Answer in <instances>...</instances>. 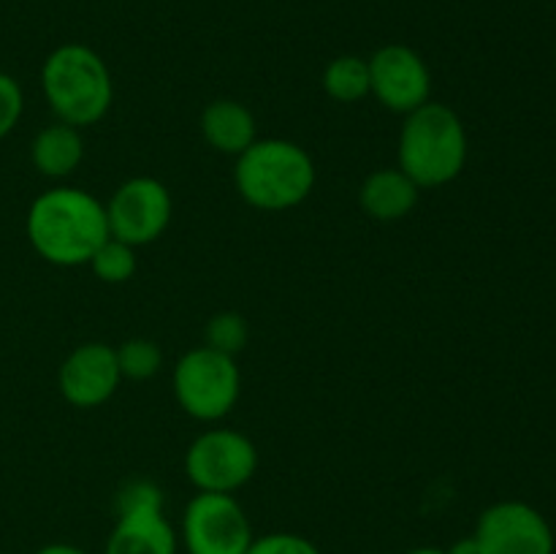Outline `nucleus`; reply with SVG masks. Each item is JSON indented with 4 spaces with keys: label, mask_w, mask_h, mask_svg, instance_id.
<instances>
[{
    "label": "nucleus",
    "mask_w": 556,
    "mask_h": 554,
    "mask_svg": "<svg viewBox=\"0 0 556 554\" xmlns=\"http://www.w3.org/2000/svg\"><path fill=\"white\" fill-rule=\"evenodd\" d=\"M25 234L38 259L74 269L90 264L92 253L109 239L106 204L76 185H54L27 206Z\"/></svg>",
    "instance_id": "nucleus-1"
},
{
    "label": "nucleus",
    "mask_w": 556,
    "mask_h": 554,
    "mask_svg": "<svg viewBox=\"0 0 556 554\" xmlns=\"http://www.w3.org/2000/svg\"><path fill=\"white\" fill-rule=\"evenodd\" d=\"M318 182L313 155L299 141L258 136L233 163V188L261 212H288L304 204Z\"/></svg>",
    "instance_id": "nucleus-2"
},
{
    "label": "nucleus",
    "mask_w": 556,
    "mask_h": 554,
    "mask_svg": "<svg viewBox=\"0 0 556 554\" xmlns=\"http://www.w3.org/2000/svg\"><path fill=\"white\" fill-rule=\"evenodd\" d=\"M470 158V136L451 106L427 101L405 114L396 139V166L421 190H434L462 177Z\"/></svg>",
    "instance_id": "nucleus-3"
},
{
    "label": "nucleus",
    "mask_w": 556,
    "mask_h": 554,
    "mask_svg": "<svg viewBox=\"0 0 556 554\" xmlns=\"http://www.w3.org/2000/svg\"><path fill=\"white\" fill-rule=\"evenodd\" d=\"M41 90L54 119L74 128L101 123L114 103V79L106 60L87 43H60L41 65Z\"/></svg>",
    "instance_id": "nucleus-4"
},
{
    "label": "nucleus",
    "mask_w": 556,
    "mask_h": 554,
    "mask_svg": "<svg viewBox=\"0 0 556 554\" xmlns=\"http://www.w3.org/2000/svg\"><path fill=\"white\" fill-rule=\"evenodd\" d=\"M172 391L185 416L201 424H217L242 396V373L237 358L228 353L210 345L190 348L174 364Z\"/></svg>",
    "instance_id": "nucleus-5"
},
{
    "label": "nucleus",
    "mask_w": 556,
    "mask_h": 554,
    "mask_svg": "<svg viewBox=\"0 0 556 554\" xmlns=\"http://www.w3.org/2000/svg\"><path fill=\"white\" fill-rule=\"evenodd\" d=\"M177 527L168 521L157 483L128 481L117 494V519L103 554H177Z\"/></svg>",
    "instance_id": "nucleus-6"
},
{
    "label": "nucleus",
    "mask_w": 556,
    "mask_h": 554,
    "mask_svg": "<svg viewBox=\"0 0 556 554\" xmlns=\"http://www.w3.org/2000/svg\"><path fill=\"white\" fill-rule=\"evenodd\" d=\"M258 473V445L231 427L201 432L185 451V476L195 492L237 494Z\"/></svg>",
    "instance_id": "nucleus-7"
},
{
    "label": "nucleus",
    "mask_w": 556,
    "mask_h": 554,
    "mask_svg": "<svg viewBox=\"0 0 556 554\" xmlns=\"http://www.w3.org/2000/svg\"><path fill=\"white\" fill-rule=\"evenodd\" d=\"M177 536L188 554H244L255 532L233 494L195 492L185 505Z\"/></svg>",
    "instance_id": "nucleus-8"
},
{
    "label": "nucleus",
    "mask_w": 556,
    "mask_h": 554,
    "mask_svg": "<svg viewBox=\"0 0 556 554\" xmlns=\"http://www.w3.org/2000/svg\"><path fill=\"white\" fill-rule=\"evenodd\" d=\"M103 204H106L109 237L136 250L157 242L172 226V190L157 177L139 174V177L125 179Z\"/></svg>",
    "instance_id": "nucleus-9"
},
{
    "label": "nucleus",
    "mask_w": 556,
    "mask_h": 554,
    "mask_svg": "<svg viewBox=\"0 0 556 554\" xmlns=\"http://www.w3.org/2000/svg\"><path fill=\"white\" fill-rule=\"evenodd\" d=\"M369 96L394 114H410L432 101V71L407 43H386L367 58Z\"/></svg>",
    "instance_id": "nucleus-10"
},
{
    "label": "nucleus",
    "mask_w": 556,
    "mask_h": 554,
    "mask_svg": "<svg viewBox=\"0 0 556 554\" xmlns=\"http://www.w3.org/2000/svg\"><path fill=\"white\" fill-rule=\"evenodd\" d=\"M478 541L489 554H554L556 538L546 516L525 500H500L481 511Z\"/></svg>",
    "instance_id": "nucleus-11"
},
{
    "label": "nucleus",
    "mask_w": 556,
    "mask_h": 554,
    "mask_svg": "<svg viewBox=\"0 0 556 554\" xmlns=\"http://www.w3.org/2000/svg\"><path fill=\"white\" fill-rule=\"evenodd\" d=\"M123 373L117 364V351L106 342H81L58 369V389L68 405L79 411L101 407L117 394Z\"/></svg>",
    "instance_id": "nucleus-12"
},
{
    "label": "nucleus",
    "mask_w": 556,
    "mask_h": 554,
    "mask_svg": "<svg viewBox=\"0 0 556 554\" xmlns=\"http://www.w3.org/2000/svg\"><path fill=\"white\" fill-rule=\"evenodd\" d=\"M421 199V188L400 166L375 168L358 188V206L364 215L380 223L405 221Z\"/></svg>",
    "instance_id": "nucleus-13"
},
{
    "label": "nucleus",
    "mask_w": 556,
    "mask_h": 554,
    "mask_svg": "<svg viewBox=\"0 0 556 554\" xmlns=\"http://www.w3.org/2000/svg\"><path fill=\"white\" fill-rule=\"evenodd\" d=\"M199 130L206 144L220 155H242L258 139V123L248 103L237 98H215L199 117Z\"/></svg>",
    "instance_id": "nucleus-14"
},
{
    "label": "nucleus",
    "mask_w": 556,
    "mask_h": 554,
    "mask_svg": "<svg viewBox=\"0 0 556 554\" xmlns=\"http://www.w3.org/2000/svg\"><path fill=\"white\" fill-rule=\"evenodd\" d=\"M30 161L41 177L47 179H68L85 161V136L81 128H74L68 123L43 125L30 144Z\"/></svg>",
    "instance_id": "nucleus-15"
},
{
    "label": "nucleus",
    "mask_w": 556,
    "mask_h": 554,
    "mask_svg": "<svg viewBox=\"0 0 556 554\" xmlns=\"http://www.w3.org/2000/svg\"><path fill=\"white\" fill-rule=\"evenodd\" d=\"M324 92L337 103H358L369 98V65L362 54H340L320 76Z\"/></svg>",
    "instance_id": "nucleus-16"
},
{
    "label": "nucleus",
    "mask_w": 556,
    "mask_h": 554,
    "mask_svg": "<svg viewBox=\"0 0 556 554\" xmlns=\"http://www.w3.org/2000/svg\"><path fill=\"white\" fill-rule=\"evenodd\" d=\"M90 272L106 286H123L139 269V255H136V248L119 242V239L109 237L101 248L92 253L90 259Z\"/></svg>",
    "instance_id": "nucleus-17"
},
{
    "label": "nucleus",
    "mask_w": 556,
    "mask_h": 554,
    "mask_svg": "<svg viewBox=\"0 0 556 554\" xmlns=\"http://www.w3.org/2000/svg\"><path fill=\"white\" fill-rule=\"evenodd\" d=\"M114 351L123 380H152L163 369V348L150 337H130Z\"/></svg>",
    "instance_id": "nucleus-18"
},
{
    "label": "nucleus",
    "mask_w": 556,
    "mask_h": 554,
    "mask_svg": "<svg viewBox=\"0 0 556 554\" xmlns=\"http://www.w3.org/2000/svg\"><path fill=\"white\" fill-rule=\"evenodd\" d=\"M250 340V324L242 313H233V310H223L215 313L204 326V345L215 348V351L228 353V356L237 358V353H242L248 348Z\"/></svg>",
    "instance_id": "nucleus-19"
},
{
    "label": "nucleus",
    "mask_w": 556,
    "mask_h": 554,
    "mask_svg": "<svg viewBox=\"0 0 556 554\" xmlns=\"http://www.w3.org/2000/svg\"><path fill=\"white\" fill-rule=\"evenodd\" d=\"M244 554H324V552H320L309 538L299 536V532L277 530V532L255 536Z\"/></svg>",
    "instance_id": "nucleus-20"
},
{
    "label": "nucleus",
    "mask_w": 556,
    "mask_h": 554,
    "mask_svg": "<svg viewBox=\"0 0 556 554\" xmlns=\"http://www.w3.org/2000/svg\"><path fill=\"white\" fill-rule=\"evenodd\" d=\"M25 112V92L11 74L0 71V141L20 125Z\"/></svg>",
    "instance_id": "nucleus-21"
},
{
    "label": "nucleus",
    "mask_w": 556,
    "mask_h": 554,
    "mask_svg": "<svg viewBox=\"0 0 556 554\" xmlns=\"http://www.w3.org/2000/svg\"><path fill=\"white\" fill-rule=\"evenodd\" d=\"M448 554H489V552H486V546L478 541L476 532H472V536L459 538V541L448 549Z\"/></svg>",
    "instance_id": "nucleus-22"
},
{
    "label": "nucleus",
    "mask_w": 556,
    "mask_h": 554,
    "mask_svg": "<svg viewBox=\"0 0 556 554\" xmlns=\"http://www.w3.org/2000/svg\"><path fill=\"white\" fill-rule=\"evenodd\" d=\"M33 554H90V552H85L81 546H74V543H47V546H41Z\"/></svg>",
    "instance_id": "nucleus-23"
},
{
    "label": "nucleus",
    "mask_w": 556,
    "mask_h": 554,
    "mask_svg": "<svg viewBox=\"0 0 556 554\" xmlns=\"http://www.w3.org/2000/svg\"><path fill=\"white\" fill-rule=\"evenodd\" d=\"M407 554H448V549H440V546H416L410 549Z\"/></svg>",
    "instance_id": "nucleus-24"
},
{
    "label": "nucleus",
    "mask_w": 556,
    "mask_h": 554,
    "mask_svg": "<svg viewBox=\"0 0 556 554\" xmlns=\"http://www.w3.org/2000/svg\"><path fill=\"white\" fill-rule=\"evenodd\" d=\"M367 554H386V552H367Z\"/></svg>",
    "instance_id": "nucleus-25"
}]
</instances>
